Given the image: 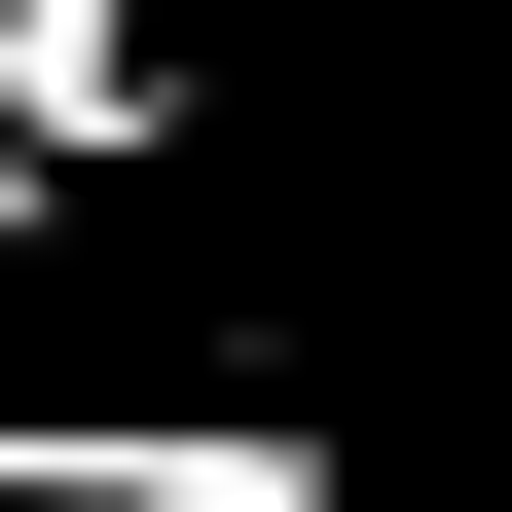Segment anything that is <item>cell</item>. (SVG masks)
<instances>
[{
  "mask_svg": "<svg viewBox=\"0 0 512 512\" xmlns=\"http://www.w3.org/2000/svg\"><path fill=\"white\" fill-rule=\"evenodd\" d=\"M0 512H366L330 403H0Z\"/></svg>",
  "mask_w": 512,
  "mask_h": 512,
  "instance_id": "1",
  "label": "cell"
}]
</instances>
